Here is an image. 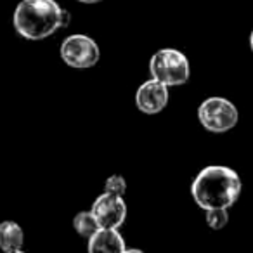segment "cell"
Masks as SVG:
<instances>
[{"label":"cell","mask_w":253,"mask_h":253,"mask_svg":"<svg viewBox=\"0 0 253 253\" xmlns=\"http://www.w3.org/2000/svg\"><path fill=\"white\" fill-rule=\"evenodd\" d=\"M250 47H252V52H253V32H252V35H250Z\"/></svg>","instance_id":"9a60e30c"},{"label":"cell","mask_w":253,"mask_h":253,"mask_svg":"<svg viewBox=\"0 0 253 253\" xmlns=\"http://www.w3.org/2000/svg\"><path fill=\"white\" fill-rule=\"evenodd\" d=\"M64 9L56 0H21L14 11L16 32L28 40H43L61 28Z\"/></svg>","instance_id":"7a4b0ae2"},{"label":"cell","mask_w":253,"mask_h":253,"mask_svg":"<svg viewBox=\"0 0 253 253\" xmlns=\"http://www.w3.org/2000/svg\"><path fill=\"white\" fill-rule=\"evenodd\" d=\"M229 222V213L227 210H222V208H215V210H207V224L210 229L218 231V229H224Z\"/></svg>","instance_id":"8fae6325"},{"label":"cell","mask_w":253,"mask_h":253,"mask_svg":"<svg viewBox=\"0 0 253 253\" xmlns=\"http://www.w3.org/2000/svg\"><path fill=\"white\" fill-rule=\"evenodd\" d=\"M9 253H25V252H21V250H16V252H9Z\"/></svg>","instance_id":"2e32d148"},{"label":"cell","mask_w":253,"mask_h":253,"mask_svg":"<svg viewBox=\"0 0 253 253\" xmlns=\"http://www.w3.org/2000/svg\"><path fill=\"white\" fill-rule=\"evenodd\" d=\"M198 118L208 132L224 134L238 125L239 113L238 108L229 99L208 97L201 102L198 109Z\"/></svg>","instance_id":"277c9868"},{"label":"cell","mask_w":253,"mask_h":253,"mask_svg":"<svg viewBox=\"0 0 253 253\" xmlns=\"http://www.w3.org/2000/svg\"><path fill=\"white\" fill-rule=\"evenodd\" d=\"M149 71L155 80L162 82L167 87L184 85L189 80V61L177 49H162L153 54L149 61Z\"/></svg>","instance_id":"3957f363"},{"label":"cell","mask_w":253,"mask_h":253,"mask_svg":"<svg viewBox=\"0 0 253 253\" xmlns=\"http://www.w3.org/2000/svg\"><path fill=\"white\" fill-rule=\"evenodd\" d=\"M191 194L198 207L205 211L215 208L227 210L241 194V179L229 167H207L194 177Z\"/></svg>","instance_id":"6da1fadb"},{"label":"cell","mask_w":253,"mask_h":253,"mask_svg":"<svg viewBox=\"0 0 253 253\" xmlns=\"http://www.w3.org/2000/svg\"><path fill=\"white\" fill-rule=\"evenodd\" d=\"M73 227H75V231L82 236V238H87V239H90L92 236L101 229L99 227L97 218L94 217L92 211H80V213L75 215Z\"/></svg>","instance_id":"30bf717a"},{"label":"cell","mask_w":253,"mask_h":253,"mask_svg":"<svg viewBox=\"0 0 253 253\" xmlns=\"http://www.w3.org/2000/svg\"><path fill=\"white\" fill-rule=\"evenodd\" d=\"M125 241L118 229H99L88 239V253H123Z\"/></svg>","instance_id":"ba28073f"},{"label":"cell","mask_w":253,"mask_h":253,"mask_svg":"<svg viewBox=\"0 0 253 253\" xmlns=\"http://www.w3.org/2000/svg\"><path fill=\"white\" fill-rule=\"evenodd\" d=\"M123 253H144L142 250H137V248H128V250H125Z\"/></svg>","instance_id":"4fadbf2b"},{"label":"cell","mask_w":253,"mask_h":253,"mask_svg":"<svg viewBox=\"0 0 253 253\" xmlns=\"http://www.w3.org/2000/svg\"><path fill=\"white\" fill-rule=\"evenodd\" d=\"M25 243V232L21 225L14 220H4L0 222V248L5 253L16 252L23 248Z\"/></svg>","instance_id":"9c48e42d"},{"label":"cell","mask_w":253,"mask_h":253,"mask_svg":"<svg viewBox=\"0 0 253 253\" xmlns=\"http://www.w3.org/2000/svg\"><path fill=\"white\" fill-rule=\"evenodd\" d=\"M126 191V182L122 175H111L106 179L104 184V193L108 194H115V196H122L125 194Z\"/></svg>","instance_id":"7c38bea8"},{"label":"cell","mask_w":253,"mask_h":253,"mask_svg":"<svg viewBox=\"0 0 253 253\" xmlns=\"http://www.w3.org/2000/svg\"><path fill=\"white\" fill-rule=\"evenodd\" d=\"M169 104V87L162 82L151 80L144 82L135 92V106L144 115H158Z\"/></svg>","instance_id":"52a82bcc"},{"label":"cell","mask_w":253,"mask_h":253,"mask_svg":"<svg viewBox=\"0 0 253 253\" xmlns=\"http://www.w3.org/2000/svg\"><path fill=\"white\" fill-rule=\"evenodd\" d=\"M61 57L68 66L85 70L99 63L101 50L94 39L77 33V35L66 37L61 43Z\"/></svg>","instance_id":"5b68a950"},{"label":"cell","mask_w":253,"mask_h":253,"mask_svg":"<svg viewBox=\"0 0 253 253\" xmlns=\"http://www.w3.org/2000/svg\"><path fill=\"white\" fill-rule=\"evenodd\" d=\"M92 213L101 229H120L126 218V203L122 196L102 193L92 205Z\"/></svg>","instance_id":"8992f818"},{"label":"cell","mask_w":253,"mask_h":253,"mask_svg":"<svg viewBox=\"0 0 253 253\" xmlns=\"http://www.w3.org/2000/svg\"><path fill=\"white\" fill-rule=\"evenodd\" d=\"M78 2H82V4H97L101 0H78Z\"/></svg>","instance_id":"5bb4252c"}]
</instances>
